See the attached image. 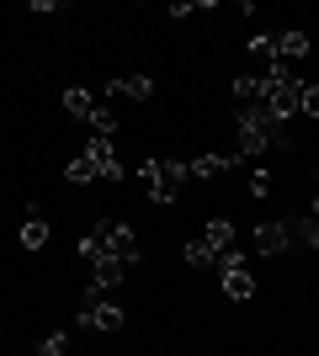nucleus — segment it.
Segmentation results:
<instances>
[{
	"label": "nucleus",
	"instance_id": "f257e3e1",
	"mask_svg": "<svg viewBox=\"0 0 319 356\" xmlns=\"http://www.w3.org/2000/svg\"><path fill=\"white\" fill-rule=\"evenodd\" d=\"M138 181L149 186V202L160 208V202H176L181 197V181H192V170H186V160H138Z\"/></svg>",
	"mask_w": 319,
	"mask_h": 356
},
{
	"label": "nucleus",
	"instance_id": "f03ea898",
	"mask_svg": "<svg viewBox=\"0 0 319 356\" xmlns=\"http://www.w3.org/2000/svg\"><path fill=\"white\" fill-rule=\"evenodd\" d=\"M122 319H128V314H122L112 298H101L96 287H85V309L75 314V325H80V330H96V335H117Z\"/></svg>",
	"mask_w": 319,
	"mask_h": 356
},
{
	"label": "nucleus",
	"instance_id": "7ed1b4c3",
	"mask_svg": "<svg viewBox=\"0 0 319 356\" xmlns=\"http://www.w3.org/2000/svg\"><path fill=\"white\" fill-rule=\"evenodd\" d=\"M96 234H101L106 255H117L122 266H133L138 255H144V250H138V234L128 229V223H117V218H101V223H96Z\"/></svg>",
	"mask_w": 319,
	"mask_h": 356
},
{
	"label": "nucleus",
	"instance_id": "20e7f679",
	"mask_svg": "<svg viewBox=\"0 0 319 356\" xmlns=\"http://www.w3.org/2000/svg\"><path fill=\"white\" fill-rule=\"evenodd\" d=\"M101 96H112V102H149L154 80L149 74H112V80L101 86Z\"/></svg>",
	"mask_w": 319,
	"mask_h": 356
},
{
	"label": "nucleus",
	"instance_id": "39448f33",
	"mask_svg": "<svg viewBox=\"0 0 319 356\" xmlns=\"http://www.w3.org/2000/svg\"><path fill=\"white\" fill-rule=\"evenodd\" d=\"M85 160L96 165L101 181H122V160H117V149H112V138H85Z\"/></svg>",
	"mask_w": 319,
	"mask_h": 356
},
{
	"label": "nucleus",
	"instance_id": "423d86ee",
	"mask_svg": "<svg viewBox=\"0 0 319 356\" xmlns=\"http://www.w3.org/2000/svg\"><path fill=\"white\" fill-rule=\"evenodd\" d=\"M234 165H245L240 154H197V160H186V170H192V181H213V176H229Z\"/></svg>",
	"mask_w": 319,
	"mask_h": 356
},
{
	"label": "nucleus",
	"instance_id": "0eeeda50",
	"mask_svg": "<svg viewBox=\"0 0 319 356\" xmlns=\"http://www.w3.org/2000/svg\"><path fill=\"white\" fill-rule=\"evenodd\" d=\"M250 245H256V255H282L293 245V234H288V223H261L250 234Z\"/></svg>",
	"mask_w": 319,
	"mask_h": 356
},
{
	"label": "nucleus",
	"instance_id": "6e6552de",
	"mask_svg": "<svg viewBox=\"0 0 319 356\" xmlns=\"http://www.w3.org/2000/svg\"><path fill=\"white\" fill-rule=\"evenodd\" d=\"M122 277H128V266H122L117 255H106V261H96V266H91V287H96V293H106V287H117Z\"/></svg>",
	"mask_w": 319,
	"mask_h": 356
},
{
	"label": "nucleus",
	"instance_id": "1a4fd4ad",
	"mask_svg": "<svg viewBox=\"0 0 319 356\" xmlns=\"http://www.w3.org/2000/svg\"><path fill=\"white\" fill-rule=\"evenodd\" d=\"M224 293L234 298V303H250V298H256V277H250V271H245V266L224 271Z\"/></svg>",
	"mask_w": 319,
	"mask_h": 356
},
{
	"label": "nucleus",
	"instance_id": "9d476101",
	"mask_svg": "<svg viewBox=\"0 0 319 356\" xmlns=\"http://www.w3.org/2000/svg\"><path fill=\"white\" fill-rule=\"evenodd\" d=\"M96 106H101V102H96V96H91L85 86H69V90H64V112H69V118H80V122H85V118L96 112Z\"/></svg>",
	"mask_w": 319,
	"mask_h": 356
},
{
	"label": "nucleus",
	"instance_id": "9b49d317",
	"mask_svg": "<svg viewBox=\"0 0 319 356\" xmlns=\"http://www.w3.org/2000/svg\"><path fill=\"white\" fill-rule=\"evenodd\" d=\"M309 48H314V43H309V32H277V59H282V64L304 59Z\"/></svg>",
	"mask_w": 319,
	"mask_h": 356
},
{
	"label": "nucleus",
	"instance_id": "f8f14e48",
	"mask_svg": "<svg viewBox=\"0 0 319 356\" xmlns=\"http://www.w3.org/2000/svg\"><path fill=\"white\" fill-rule=\"evenodd\" d=\"M181 255H186V266H197V271H218V250H213L208 239H192Z\"/></svg>",
	"mask_w": 319,
	"mask_h": 356
},
{
	"label": "nucleus",
	"instance_id": "ddd939ff",
	"mask_svg": "<svg viewBox=\"0 0 319 356\" xmlns=\"http://www.w3.org/2000/svg\"><path fill=\"white\" fill-rule=\"evenodd\" d=\"M288 234H293V245H304V250H319V218H314V213H304L298 223H288Z\"/></svg>",
	"mask_w": 319,
	"mask_h": 356
},
{
	"label": "nucleus",
	"instance_id": "4468645a",
	"mask_svg": "<svg viewBox=\"0 0 319 356\" xmlns=\"http://www.w3.org/2000/svg\"><path fill=\"white\" fill-rule=\"evenodd\" d=\"M22 245H27V250H43V245H48V223H43V213H27V223H22Z\"/></svg>",
	"mask_w": 319,
	"mask_h": 356
},
{
	"label": "nucleus",
	"instance_id": "2eb2a0df",
	"mask_svg": "<svg viewBox=\"0 0 319 356\" xmlns=\"http://www.w3.org/2000/svg\"><path fill=\"white\" fill-rule=\"evenodd\" d=\"M202 239H208L213 250L224 255V250H229V245H234V223H229V218H213V223H208V229H202Z\"/></svg>",
	"mask_w": 319,
	"mask_h": 356
},
{
	"label": "nucleus",
	"instance_id": "dca6fc26",
	"mask_svg": "<svg viewBox=\"0 0 319 356\" xmlns=\"http://www.w3.org/2000/svg\"><path fill=\"white\" fill-rule=\"evenodd\" d=\"M85 122H91V138H112L117 134V112H112V106H96Z\"/></svg>",
	"mask_w": 319,
	"mask_h": 356
},
{
	"label": "nucleus",
	"instance_id": "f3484780",
	"mask_svg": "<svg viewBox=\"0 0 319 356\" xmlns=\"http://www.w3.org/2000/svg\"><path fill=\"white\" fill-rule=\"evenodd\" d=\"M75 255H80V261H85V266H96V261H106V245H101V234H96V229H91V234H80Z\"/></svg>",
	"mask_w": 319,
	"mask_h": 356
},
{
	"label": "nucleus",
	"instance_id": "a211bd4d",
	"mask_svg": "<svg viewBox=\"0 0 319 356\" xmlns=\"http://www.w3.org/2000/svg\"><path fill=\"white\" fill-rule=\"evenodd\" d=\"M234 96H240L245 106H261V74H240V80H234Z\"/></svg>",
	"mask_w": 319,
	"mask_h": 356
},
{
	"label": "nucleus",
	"instance_id": "6ab92c4d",
	"mask_svg": "<svg viewBox=\"0 0 319 356\" xmlns=\"http://www.w3.org/2000/svg\"><path fill=\"white\" fill-rule=\"evenodd\" d=\"M64 181H75V186H80V181H96V165L85 160V154H75V160L64 165Z\"/></svg>",
	"mask_w": 319,
	"mask_h": 356
},
{
	"label": "nucleus",
	"instance_id": "aec40b11",
	"mask_svg": "<svg viewBox=\"0 0 319 356\" xmlns=\"http://www.w3.org/2000/svg\"><path fill=\"white\" fill-rule=\"evenodd\" d=\"M38 356H69V335H64V330H54V335H43V346H38Z\"/></svg>",
	"mask_w": 319,
	"mask_h": 356
},
{
	"label": "nucleus",
	"instance_id": "412c9836",
	"mask_svg": "<svg viewBox=\"0 0 319 356\" xmlns=\"http://www.w3.org/2000/svg\"><path fill=\"white\" fill-rule=\"evenodd\" d=\"M298 112H309V118L319 122V86H314V80H304V96H298Z\"/></svg>",
	"mask_w": 319,
	"mask_h": 356
},
{
	"label": "nucleus",
	"instance_id": "4be33fe9",
	"mask_svg": "<svg viewBox=\"0 0 319 356\" xmlns=\"http://www.w3.org/2000/svg\"><path fill=\"white\" fill-rule=\"evenodd\" d=\"M250 59H277V38H250Z\"/></svg>",
	"mask_w": 319,
	"mask_h": 356
},
{
	"label": "nucleus",
	"instance_id": "5701e85b",
	"mask_svg": "<svg viewBox=\"0 0 319 356\" xmlns=\"http://www.w3.org/2000/svg\"><path fill=\"white\" fill-rule=\"evenodd\" d=\"M250 197H272V170H256V176H250Z\"/></svg>",
	"mask_w": 319,
	"mask_h": 356
},
{
	"label": "nucleus",
	"instance_id": "b1692460",
	"mask_svg": "<svg viewBox=\"0 0 319 356\" xmlns=\"http://www.w3.org/2000/svg\"><path fill=\"white\" fill-rule=\"evenodd\" d=\"M309 213H314V218H319V197H314V208H309Z\"/></svg>",
	"mask_w": 319,
	"mask_h": 356
}]
</instances>
